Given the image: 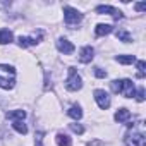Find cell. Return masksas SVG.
Instances as JSON below:
<instances>
[{"instance_id":"1","label":"cell","mask_w":146,"mask_h":146,"mask_svg":"<svg viewBox=\"0 0 146 146\" xmlns=\"http://www.w3.org/2000/svg\"><path fill=\"white\" fill-rule=\"evenodd\" d=\"M16 84V69L5 64H0V88L12 90Z\"/></svg>"},{"instance_id":"2","label":"cell","mask_w":146,"mask_h":146,"mask_svg":"<svg viewBox=\"0 0 146 146\" xmlns=\"http://www.w3.org/2000/svg\"><path fill=\"white\" fill-rule=\"evenodd\" d=\"M112 91L122 93L125 98H132L134 96V83L131 79H115V81H112Z\"/></svg>"},{"instance_id":"3","label":"cell","mask_w":146,"mask_h":146,"mask_svg":"<svg viewBox=\"0 0 146 146\" xmlns=\"http://www.w3.org/2000/svg\"><path fill=\"white\" fill-rule=\"evenodd\" d=\"M131 127V125H129ZM144 143H146V136H144V131L141 129H136V127H132L127 134H125V144L127 146H144Z\"/></svg>"},{"instance_id":"4","label":"cell","mask_w":146,"mask_h":146,"mask_svg":"<svg viewBox=\"0 0 146 146\" xmlns=\"http://www.w3.org/2000/svg\"><path fill=\"white\" fill-rule=\"evenodd\" d=\"M81 86H83L81 76L76 72L74 67H70V69H69V78H67V81H65V88H67L69 91H78V90H81Z\"/></svg>"},{"instance_id":"5","label":"cell","mask_w":146,"mask_h":146,"mask_svg":"<svg viewBox=\"0 0 146 146\" xmlns=\"http://www.w3.org/2000/svg\"><path fill=\"white\" fill-rule=\"evenodd\" d=\"M64 19L69 26H74L78 23H81L83 19V14L76 9H72V7H64Z\"/></svg>"},{"instance_id":"6","label":"cell","mask_w":146,"mask_h":146,"mask_svg":"<svg viewBox=\"0 0 146 146\" xmlns=\"http://www.w3.org/2000/svg\"><path fill=\"white\" fill-rule=\"evenodd\" d=\"M95 100H96V103L102 110H107L110 107V96L103 90H95Z\"/></svg>"},{"instance_id":"7","label":"cell","mask_w":146,"mask_h":146,"mask_svg":"<svg viewBox=\"0 0 146 146\" xmlns=\"http://www.w3.org/2000/svg\"><path fill=\"white\" fill-rule=\"evenodd\" d=\"M57 48H58V52L64 53V55L74 53V45H72L69 40H65V38H60V40L57 41Z\"/></svg>"},{"instance_id":"8","label":"cell","mask_w":146,"mask_h":146,"mask_svg":"<svg viewBox=\"0 0 146 146\" xmlns=\"http://www.w3.org/2000/svg\"><path fill=\"white\" fill-rule=\"evenodd\" d=\"M40 40H41V33H35L33 36H21L19 38V46L21 48H26L29 45H36Z\"/></svg>"},{"instance_id":"9","label":"cell","mask_w":146,"mask_h":146,"mask_svg":"<svg viewBox=\"0 0 146 146\" xmlns=\"http://www.w3.org/2000/svg\"><path fill=\"white\" fill-rule=\"evenodd\" d=\"M93 58H95V50H93L91 46H83L81 52H79V62L90 64Z\"/></svg>"},{"instance_id":"10","label":"cell","mask_w":146,"mask_h":146,"mask_svg":"<svg viewBox=\"0 0 146 146\" xmlns=\"http://www.w3.org/2000/svg\"><path fill=\"white\" fill-rule=\"evenodd\" d=\"M96 12L98 14H110L115 19H122V12L117 11V9H113V7H110V5H98L96 7Z\"/></svg>"},{"instance_id":"11","label":"cell","mask_w":146,"mask_h":146,"mask_svg":"<svg viewBox=\"0 0 146 146\" xmlns=\"http://www.w3.org/2000/svg\"><path fill=\"white\" fill-rule=\"evenodd\" d=\"M129 117H131V112H129L127 108H119V110L115 112V120H117V122H127Z\"/></svg>"},{"instance_id":"12","label":"cell","mask_w":146,"mask_h":146,"mask_svg":"<svg viewBox=\"0 0 146 146\" xmlns=\"http://www.w3.org/2000/svg\"><path fill=\"white\" fill-rule=\"evenodd\" d=\"M112 31H113V28H112L110 24H98L96 29H95L96 36H105V35H110Z\"/></svg>"},{"instance_id":"13","label":"cell","mask_w":146,"mask_h":146,"mask_svg":"<svg viewBox=\"0 0 146 146\" xmlns=\"http://www.w3.org/2000/svg\"><path fill=\"white\" fill-rule=\"evenodd\" d=\"M55 141H57V144H58V146H70V144H72L70 137H69L67 134H64V132H58V134H57V137H55Z\"/></svg>"},{"instance_id":"14","label":"cell","mask_w":146,"mask_h":146,"mask_svg":"<svg viewBox=\"0 0 146 146\" xmlns=\"http://www.w3.org/2000/svg\"><path fill=\"white\" fill-rule=\"evenodd\" d=\"M26 117V112L24 110H12V112H7V119H14L16 120H24Z\"/></svg>"},{"instance_id":"15","label":"cell","mask_w":146,"mask_h":146,"mask_svg":"<svg viewBox=\"0 0 146 146\" xmlns=\"http://www.w3.org/2000/svg\"><path fill=\"white\" fill-rule=\"evenodd\" d=\"M12 33L9 31V29H2V31H0V43H2V45H7V43H11L12 41Z\"/></svg>"},{"instance_id":"16","label":"cell","mask_w":146,"mask_h":146,"mask_svg":"<svg viewBox=\"0 0 146 146\" xmlns=\"http://www.w3.org/2000/svg\"><path fill=\"white\" fill-rule=\"evenodd\" d=\"M67 113H69V115H70L72 119H74V120H79V119L83 117V110H81V108H79L78 105H74V107H70Z\"/></svg>"},{"instance_id":"17","label":"cell","mask_w":146,"mask_h":146,"mask_svg":"<svg viewBox=\"0 0 146 146\" xmlns=\"http://www.w3.org/2000/svg\"><path fill=\"white\" fill-rule=\"evenodd\" d=\"M115 35H117L119 41H124V43H129V41H132V36H131L127 31H124V29H119Z\"/></svg>"},{"instance_id":"18","label":"cell","mask_w":146,"mask_h":146,"mask_svg":"<svg viewBox=\"0 0 146 146\" xmlns=\"http://www.w3.org/2000/svg\"><path fill=\"white\" fill-rule=\"evenodd\" d=\"M12 125H14V129H16L19 134H26V132H28V127H26V124H24L23 120H16Z\"/></svg>"},{"instance_id":"19","label":"cell","mask_w":146,"mask_h":146,"mask_svg":"<svg viewBox=\"0 0 146 146\" xmlns=\"http://www.w3.org/2000/svg\"><path fill=\"white\" fill-rule=\"evenodd\" d=\"M134 60H136L134 55H117V62L120 64H132Z\"/></svg>"},{"instance_id":"20","label":"cell","mask_w":146,"mask_h":146,"mask_svg":"<svg viewBox=\"0 0 146 146\" xmlns=\"http://www.w3.org/2000/svg\"><path fill=\"white\" fill-rule=\"evenodd\" d=\"M146 67V64H144V60H139L137 62V78H144V69Z\"/></svg>"},{"instance_id":"21","label":"cell","mask_w":146,"mask_h":146,"mask_svg":"<svg viewBox=\"0 0 146 146\" xmlns=\"http://www.w3.org/2000/svg\"><path fill=\"white\" fill-rule=\"evenodd\" d=\"M70 131L76 132V134H83L84 132V127L81 124H70Z\"/></svg>"},{"instance_id":"22","label":"cell","mask_w":146,"mask_h":146,"mask_svg":"<svg viewBox=\"0 0 146 146\" xmlns=\"http://www.w3.org/2000/svg\"><path fill=\"white\" fill-rule=\"evenodd\" d=\"M134 96H136L137 102H144V88H139L137 93H134Z\"/></svg>"},{"instance_id":"23","label":"cell","mask_w":146,"mask_h":146,"mask_svg":"<svg viewBox=\"0 0 146 146\" xmlns=\"http://www.w3.org/2000/svg\"><path fill=\"white\" fill-rule=\"evenodd\" d=\"M35 146H43V132H38V134H36Z\"/></svg>"},{"instance_id":"24","label":"cell","mask_w":146,"mask_h":146,"mask_svg":"<svg viewBox=\"0 0 146 146\" xmlns=\"http://www.w3.org/2000/svg\"><path fill=\"white\" fill-rule=\"evenodd\" d=\"M95 74H96V78H107V72H105L102 67H96V69H95Z\"/></svg>"},{"instance_id":"25","label":"cell","mask_w":146,"mask_h":146,"mask_svg":"<svg viewBox=\"0 0 146 146\" xmlns=\"http://www.w3.org/2000/svg\"><path fill=\"white\" fill-rule=\"evenodd\" d=\"M136 9H137L139 12H144V11H146V4H144V2H141V4H136Z\"/></svg>"}]
</instances>
